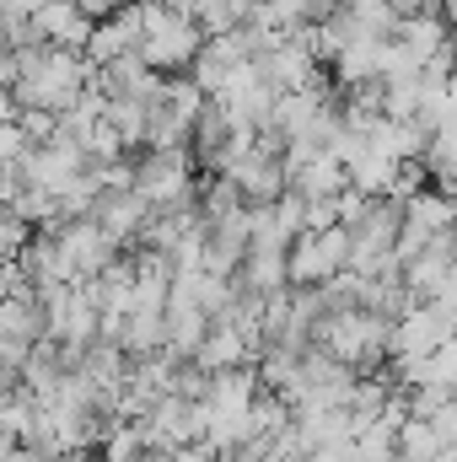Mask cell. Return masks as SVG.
<instances>
[{
	"label": "cell",
	"instance_id": "1",
	"mask_svg": "<svg viewBox=\"0 0 457 462\" xmlns=\"http://www.w3.org/2000/svg\"><path fill=\"white\" fill-rule=\"evenodd\" d=\"M393 334H398V323H387V318H377V312L355 307V312L329 318V323L318 328L312 349H329V355L344 360L355 376H377V371H387V365H393Z\"/></svg>",
	"mask_w": 457,
	"mask_h": 462
},
{
	"label": "cell",
	"instance_id": "2",
	"mask_svg": "<svg viewBox=\"0 0 457 462\" xmlns=\"http://www.w3.org/2000/svg\"><path fill=\"white\" fill-rule=\"evenodd\" d=\"M145 11V43H140V60L156 70V76H189L200 49H205V27L200 16L189 11H173V5H140Z\"/></svg>",
	"mask_w": 457,
	"mask_h": 462
},
{
	"label": "cell",
	"instance_id": "3",
	"mask_svg": "<svg viewBox=\"0 0 457 462\" xmlns=\"http://www.w3.org/2000/svg\"><path fill=\"white\" fill-rule=\"evenodd\" d=\"M355 258V231L334 226V231H307L291 247V285H334L340 274H350Z\"/></svg>",
	"mask_w": 457,
	"mask_h": 462
},
{
	"label": "cell",
	"instance_id": "4",
	"mask_svg": "<svg viewBox=\"0 0 457 462\" xmlns=\"http://www.w3.org/2000/svg\"><path fill=\"white\" fill-rule=\"evenodd\" d=\"M49 339L70 349H92L103 339V312L92 301L87 285H65V291H49Z\"/></svg>",
	"mask_w": 457,
	"mask_h": 462
},
{
	"label": "cell",
	"instance_id": "5",
	"mask_svg": "<svg viewBox=\"0 0 457 462\" xmlns=\"http://www.w3.org/2000/svg\"><path fill=\"white\" fill-rule=\"evenodd\" d=\"M54 236H60V253H65V263H70L76 285H92V280H103L118 258H124V247H118V242H114L103 226H98V221H65Z\"/></svg>",
	"mask_w": 457,
	"mask_h": 462
},
{
	"label": "cell",
	"instance_id": "6",
	"mask_svg": "<svg viewBox=\"0 0 457 462\" xmlns=\"http://www.w3.org/2000/svg\"><path fill=\"white\" fill-rule=\"evenodd\" d=\"M457 339V318L447 307H436V301H425V307H415L404 323H398V334H393V360H415V355H442V349Z\"/></svg>",
	"mask_w": 457,
	"mask_h": 462
},
{
	"label": "cell",
	"instance_id": "7",
	"mask_svg": "<svg viewBox=\"0 0 457 462\" xmlns=\"http://www.w3.org/2000/svg\"><path fill=\"white\" fill-rule=\"evenodd\" d=\"M227 178L242 189L247 210H275V205L291 194V172H285V162H280V156H264L258 145H253V151L231 167Z\"/></svg>",
	"mask_w": 457,
	"mask_h": 462
},
{
	"label": "cell",
	"instance_id": "8",
	"mask_svg": "<svg viewBox=\"0 0 457 462\" xmlns=\"http://www.w3.org/2000/svg\"><path fill=\"white\" fill-rule=\"evenodd\" d=\"M151 216H156V210H151L135 189H103V199H98V216H92V221L108 231L124 253H135V247H140V236H145V226H151Z\"/></svg>",
	"mask_w": 457,
	"mask_h": 462
},
{
	"label": "cell",
	"instance_id": "9",
	"mask_svg": "<svg viewBox=\"0 0 457 462\" xmlns=\"http://www.w3.org/2000/svg\"><path fill=\"white\" fill-rule=\"evenodd\" d=\"M33 32H38V43H49V49H70V54H87L92 49V32H98V22L76 5V0H49L38 16H33Z\"/></svg>",
	"mask_w": 457,
	"mask_h": 462
},
{
	"label": "cell",
	"instance_id": "10",
	"mask_svg": "<svg viewBox=\"0 0 457 462\" xmlns=\"http://www.w3.org/2000/svg\"><path fill=\"white\" fill-rule=\"evenodd\" d=\"M140 43H145V11H140V5H124L114 22H98L87 60L103 70V65H114V60H129V54H140Z\"/></svg>",
	"mask_w": 457,
	"mask_h": 462
},
{
	"label": "cell",
	"instance_id": "11",
	"mask_svg": "<svg viewBox=\"0 0 457 462\" xmlns=\"http://www.w3.org/2000/svg\"><path fill=\"white\" fill-rule=\"evenodd\" d=\"M162 81H167V76H156L140 54L114 60V65H103V70H98V92H103L108 103H156Z\"/></svg>",
	"mask_w": 457,
	"mask_h": 462
},
{
	"label": "cell",
	"instance_id": "12",
	"mask_svg": "<svg viewBox=\"0 0 457 462\" xmlns=\"http://www.w3.org/2000/svg\"><path fill=\"white\" fill-rule=\"evenodd\" d=\"M0 334H5V339H27V345H43V339H49V301H43L33 285L5 291V307H0Z\"/></svg>",
	"mask_w": 457,
	"mask_h": 462
},
{
	"label": "cell",
	"instance_id": "13",
	"mask_svg": "<svg viewBox=\"0 0 457 462\" xmlns=\"http://www.w3.org/2000/svg\"><path fill=\"white\" fill-rule=\"evenodd\" d=\"M194 124L167 92H156L151 103V134H145V151H194Z\"/></svg>",
	"mask_w": 457,
	"mask_h": 462
},
{
	"label": "cell",
	"instance_id": "14",
	"mask_svg": "<svg viewBox=\"0 0 457 462\" xmlns=\"http://www.w3.org/2000/svg\"><path fill=\"white\" fill-rule=\"evenodd\" d=\"M398 43H404L420 65H431L436 54H447L452 27H447V16H442V11H431V16H409V22L398 27Z\"/></svg>",
	"mask_w": 457,
	"mask_h": 462
},
{
	"label": "cell",
	"instance_id": "15",
	"mask_svg": "<svg viewBox=\"0 0 457 462\" xmlns=\"http://www.w3.org/2000/svg\"><path fill=\"white\" fill-rule=\"evenodd\" d=\"M200 221L216 231L227 226V221H237V216H247V199H242V189L231 183V178H200Z\"/></svg>",
	"mask_w": 457,
	"mask_h": 462
},
{
	"label": "cell",
	"instance_id": "16",
	"mask_svg": "<svg viewBox=\"0 0 457 462\" xmlns=\"http://www.w3.org/2000/svg\"><path fill=\"white\" fill-rule=\"evenodd\" d=\"M210 376H221V371H237V365H253V349H247V339L237 334V328H227V323H216L210 328V339H205V349L194 355Z\"/></svg>",
	"mask_w": 457,
	"mask_h": 462
},
{
	"label": "cell",
	"instance_id": "17",
	"mask_svg": "<svg viewBox=\"0 0 457 462\" xmlns=\"http://www.w3.org/2000/svg\"><path fill=\"white\" fill-rule=\"evenodd\" d=\"M398 172H404V162H393V156H382V151H366V156L350 167V183H355L360 194L382 199V194H393V189H398Z\"/></svg>",
	"mask_w": 457,
	"mask_h": 462
},
{
	"label": "cell",
	"instance_id": "18",
	"mask_svg": "<svg viewBox=\"0 0 457 462\" xmlns=\"http://www.w3.org/2000/svg\"><path fill=\"white\" fill-rule=\"evenodd\" d=\"M447 457V441L436 436L431 420H409L404 436H398V462H442Z\"/></svg>",
	"mask_w": 457,
	"mask_h": 462
},
{
	"label": "cell",
	"instance_id": "19",
	"mask_svg": "<svg viewBox=\"0 0 457 462\" xmlns=\"http://www.w3.org/2000/svg\"><path fill=\"white\" fill-rule=\"evenodd\" d=\"M98 462H151V441H145V430H140V425H118L114 436L103 441Z\"/></svg>",
	"mask_w": 457,
	"mask_h": 462
},
{
	"label": "cell",
	"instance_id": "20",
	"mask_svg": "<svg viewBox=\"0 0 457 462\" xmlns=\"http://www.w3.org/2000/svg\"><path fill=\"white\" fill-rule=\"evenodd\" d=\"M431 382H442V387H457V339L442 355H431Z\"/></svg>",
	"mask_w": 457,
	"mask_h": 462
},
{
	"label": "cell",
	"instance_id": "21",
	"mask_svg": "<svg viewBox=\"0 0 457 462\" xmlns=\"http://www.w3.org/2000/svg\"><path fill=\"white\" fill-rule=\"evenodd\" d=\"M76 5H81L92 22H114L118 11H124V5H135V0H76Z\"/></svg>",
	"mask_w": 457,
	"mask_h": 462
},
{
	"label": "cell",
	"instance_id": "22",
	"mask_svg": "<svg viewBox=\"0 0 457 462\" xmlns=\"http://www.w3.org/2000/svg\"><path fill=\"white\" fill-rule=\"evenodd\" d=\"M49 0H0V11H5V22H33L38 11H43Z\"/></svg>",
	"mask_w": 457,
	"mask_h": 462
},
{
	"label": "cell",
	"instance_id": "23",
	"mask_svg": "<svg viewBox=\"0 0 457 462\" xmlns=\"http://www.w3.org/2000/svg\"><path fill=\"white\" fill-rule=\"evenodd\" d=\"M442 16H447V27H457V0H442Z\"/></svg>",
	"mask_w": 457,
	"mask_h": 462
},
{
	"label": "cell",
	"instance_id": "24",
	"mask_svg": "<svg viewBox=\"0 0 457 462\" xmlns=\"http://www.w3.org/2000/svg\"><path fill=\"white\" fill-rule=\"evenodd\" d=\"M38 462H81V457H70V452H60V457H38Z\"/></svg>",
	"mask_w": 457,
	"mask_h": 462
}]
</instances>
